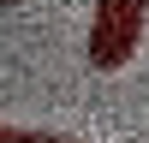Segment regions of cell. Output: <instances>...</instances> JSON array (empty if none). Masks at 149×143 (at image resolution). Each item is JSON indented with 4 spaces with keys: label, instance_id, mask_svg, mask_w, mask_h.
Returning <instances> with one entry per match:
<instances>
[{
    "label": "cell",
    "instance_id": "1",
    "mask_svg": "<svg viewBox=\"0 0 149 143\" xmlns=\"http://www.w3.org/2000/svg\"><path fill=\"white\" fill-rule=\"evenodd\" d=\"M143 24H149V0H95V18H90V42H84V60L95 72H119L143 42Z\"/></svg>",
    "mask_w": 149,
    "mask_h": 143
},
{
    "label": "cell",
    "instance_id": "2",
    "mask_svg": "<svg viewBox=\"0 0 149 143\" xmlns=\"http://www.w3.org/2000/svg\"><path fill=\"white\" fill-rule=\"evenodd\" d=\"M0 143H66L54 131H18V125H0Z\"/></svg>",
    "mask_w": 149,
    "mask_h": 143
},
{
    "label": "cell",
    "instance_id": "3",
    "mask_svg": "<svg viewBox=\"0 0 149 143\" xmlns=\"http://www.w3.org/2000/svg\"><path fill=\"white\" fill-rule=\"evenodd\" d=\"M0 6H12V0H0Z\"/></svg>",
    "mask_w": 149,
    "mask_h": 143
}]
</instances>
